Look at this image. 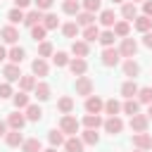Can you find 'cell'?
<instances>
[{"label":"cell","mask_w":152,"mask_h":152,"mask_svg":"<svg viewBox=\"0 0 152 152\" xmlns=\"http://www.w3.org/2000/svg\"><path fill=\"white\" fill-rule=\"evenodd\" d=\"M107 116H119L121 114V102L119 100H114V97H109V100H104V109H102Z\"/></svg>","instance_id":"obj_25"},{"label":"cell","mask_w":152,"mask_h":152,"mask_svg":"<svg viewBox=\"0 0 152 152\" xmlns=\"http://www.w3.org/2000/svg\"><path fill=\"white\" fill-rule=\"evenodd\" d=\"M128 2H133V5H138V2H140V5H142L145 0H128Z\"/></svg>","instance_id":"obj_58"},{"label":"cell","mask_w":152,"mask_h":152,"mask_svg":"<svg viewBox=\"0 0 152 152\" xmlns=\"http://www.w3.org/2000/svg\"><path fill=\"white\" fill-rule=\"evenodd\" d=\"M45 33H48V31L43 28V24H38V26L31 28V38H33L36 43H43V40H45Z\"/></svg>","instance_id":"obj_47"},{"label":"cell","mask_w":152,"mask_h":152,"mask_svg":"<svg viewBox=\"0 0 152 152\" xmlns=\"http://www.w3.org/2000/svg\"><path fill=\"white\" fill-rule=\"evenodd\" d=\"M128 126H131V131H133V133H147L150 119H147V114H133V116H131V121H128Z\"/></svg>","instance_id":"obj_4"},{"label":"cell","mask_w":152,"mask_h":152,"mask_svg":"<svg viewBox=\"0 0 152 152\" xmlns=\"http://www.w3.org/2000/svg\"><path fill=\"white\" fill-rule=\"evenodd\" d=\"M104 109V100L97 97V95H90L86 97V114H100Z\"/></svg>","instance_id":"obj_11"},{"label":"cell","mask_w":152,"mask_h":152,"mask_svg":"<svg viewBox=\"0 0 152 152\" xmlns=\"http://www.w3.org/2000/svg\"><path fill=\"white\" fill-rule=\"evenodd\" d=\"M124 76H128V78H133L135 81V76H140V64L131 57V59H124Z\"/></svg>","instance_id":"obj_15"},{"label":"cell","mask_w":152,"mask_h":152,"mask_svg":"<svg viewBox=\"0 0 152 152\" xmlns=\"http://www.w3.org/2000/svg\"><path fill=\"white\" fill-rule=\"evenodd\" d=\"M114 38H116L114 31L112 28H104V31H100V38L97 40L102 43V48H114Z\"/></svg>","instance_id":"obj_40"},{"label":"cell","mask_w":152,"mask_h":152,"mask_svg":"<svg viewBox=\"0 0 152 152\" xmlns=\"http://www.w3.org/2000/svg\"><path fill=\"white\" fill-rule=\"evenodd\" d=\"M62 33H64L66 38H76V36L81 33V26H78L76 21H66V24H62Z\"/></svg>","instance_id":"obj_39"},{"label":"cell","mask_w":152,"mask_h":152,"mask_svg":"<svg viewBox=\"0 0 152 152\" xmlns=\"http://www.w3.org/2000/svg\"><path fill=\"white\" fill-rule=\"evenodd\" d=\"M62 12L76 17V14L81 12V2H78V0H64V2H62Z\"/></svg>","instance_id":"obj_37"},{"label":"cell","mask_w":152,"mask_h":152,"mask_svg":"<svg viewBox=\"0 0 152 152\" xmlns=\"http://www.w3.org/2000/svg\"><path fill=\"white\" fill-rule=\"evenodd\" d=\"M102 121H104V119H102V116H100V114H86V116H83V121H81V124H83V126H86V128H93V131H97V128H100V126H102Z\"/></svg>","instance_id":"obj_30"},{"label":"cell","mask_w":152,"mask_h":152,"mask_svg":"<svg viewBox=\"0 0 152 152\" xmlns=\"http://www.w3.org/2000/svg\"><path fill=\"white\" fill-rule=\"evenodd\" d=\"M69 59H71V57H69L66 52H62V50L52 52V64H55V66H59V69H62V66H66V64H69Z\"/></svg>","instance_id":"obj_44"},{"label":"cell","mask_w":152,"mask_h":152,"mask_svg":"<svg viewBox=\"0 0 152 152\" xmlns=\"http://www.w3.org/2000/svg\"><path fill=\"white\" fill-rule=\"evenodd\" d=\"M135 152H142V150H135Z\"/></svg>","instance_id":"obj_59"},{"label":"cell","mask_w":152,"mask_h":152,"mask_svg":"<svg viewBox=\"0 0 152 152\" xmlns=\"http://www.w3.org/2000/svg\"><path fill=\"white\" fill-rule=\"evenodd\" d=\"M5 57H7V50H5V45H2V43H0V62H2V59H5Z\"/></svg>","instance_id":"obj_54"},{"label":"cell","mask_w":152,"mask_h":152,"mask_svg":"<svg viewBox=\"0 0 152 152\" xmlns=\"http://www.w3.org/2000/svg\"><path fill=\"white\" fill-rule=\"evenodd\" d=\"M33 95H36L40 102H45V100L50 97V86H48L45 81H38V83H36V88H33Z\"/></svg>","instance_id":"obj_32"},{"label":"cell","mask_w":152,"mask_h":152,"mask_svg":"<svg viewBox=\"0 0 152 152\" xmlns=\"http://www.w3.org/2000/svg\"><path fill=\"white\" fill-rule=\"evenodd\" d=\"M52 52H55V48H52V43L50 40H43V43H38V57H52Z\"/></svg>","instance_id":"obj_45"},{"label":"cell","mask_w":152,"mask_h":152,"mask_svg":"<svg viewBox=\"0 0 152 152\" xmlns=\"http://www.w3.org/2000/svg\"><path fill=\"white\" fill-rule=\"evenodd\" d=\"M97 38H100V28H97L95 24H93V26H86V28H83V40H86V43H95Z\"/></svg>","instance_id":"obj_43"},{"label":"cell","mask_w":152,"mask_h":152,"mask_svg":"<svg viewBox=\"0 0 152 152\" xmlns=\"http://www.w3.org/2000/svg\"><path fill=\"white\" fill-rule=\"evenodd\" d=\"M7 131H10V128H7V121H2V119H0V138H5V135H7Z\"/></svg>","instance_id":"obj_53"},{"label":"cell","mask_w":152,"mask_h":152,"mask_svg":"<svg viewBox=\"0 0 152 152\" xmlns=\"http://www.w3.org/2000/svg\"><path fill=\"white\" fill-rule=\"evenodd\" d=\"M116 50H119V55H121L124 59H131V57L138 55V40L131 38V36H128V38H121V43H119Z\"/></svg>","instance_id":"obj_2"},{"label":"cell","mask_w":152,"mask_h":152,"mask_svg":"<svg viewBox=\"0 0 152 152\" xmlns=\"http://www.w3.org/2000/svg\"><path fill=\"white\" fill-rule=\"evenodd\" d=\"M57 109H59L62 114H71V112H74V97H71V95H62V97L57 100Z\"/></svg>","instance_id":"obj_29"},{"label":"cell","mask_w":152,"mask_h":152,"mask_svg":"<svg viewBox=\"0 0 152 152\" xmlns=\"http://www.w3.org/2000/svg\"><path fill=\"white\" fill-rule=\"evenodd\" d=\"M52 2H55V0H33L36 10H40V12H48V10L52 7Z\"/></svg>","instance_id":"obj_49"},{"label":"cell","mask_w":152,"mask_h":152,"mask_svg":"<svg viewBox=\"0 0 152 152\" xmlns=\"http://www.w3.org/2000/svg\"><path fill=\"white\" fill-rule=\"evenodd\" d=\"M0 38H2L7 45H17V40H19V28L12 26V24H7V26L0 28Z\"/></svg>","instance_id":"obj_7"},{"label":"cell","mask_w":152,"mask_h":152,"mask_svg":"<svg viewBox=\"0 0 152 152\" xmlns=\"http://www.w3.org/2000/svg\"><path fill=\"white\" fill-rule=\"evenodd\" d=\"M102 128H104L109 135H119V133L124 131V119H121V116H107V119L102 121Z\"/></svg>","instance_id":"obj_5"},{"label":"cell","mask_w":152,"mask_h":152,"mask_svg":"<svg viewBox=\"0 0 152 152\" xmlns=\"http://www.w3.org/2000/svg\"><path fill=\"white\" fill-rule=\"evenodd\" d=\"M31 2L33 0H14V7L17 10H26V7H31Z\"/></svg>","instance_id":"obj_51"},{"label":"cell","mask_w":152,"mask_h":152,"mask_svg":"<svg viewBox=\"0 0 152 152\" xmlns=\"http://www.w3.org/2000/svg\"><path fill=\"white\" fill-rule=\"evenodd\" d=\"M133 28L140 31V33H147V31H152V19L145 17V14H138V17L133 19Z\"/></svg>","instance_id":"obj_17"},{"label":"cell","mask_w":152,"mask_h":152,"mask_svg":"<svg viewBox=\"0 0 152 152\" xmlns=\"http://www.w3.org/2000/svg\"><path fill=\"white\" fill-rule=\"evenodd\" d=\"M76 24H78V26H83V28H86V26H93V24H95V14H90V12H86V10H83V12H78V14H76Z\"/></svg>","instance_id":"obj_38"},{"label":"cell","mask_w":152,"mask_h":152,"mask_svg":"<svg viewBox=\"0 0 152 152\" xmlns=\"http://www.w3.org/2000/svg\"><path fill=\"white\" fill-rule=\"evenodd\" d=\"M24 17H26V12H24V10H17V7H12V10L7 12V19H10V24H12V26L21 24V21H24Z\"/></svg>","instance_id":"obj_42"},{"label":"cell","mask_w":152,"mask_h":152,"mask_svg":"<svg viewBox=\"0 0 152 152\" xmlns=\"http://www.w3.org/2000/svg\"><path fill=\"white\" fill-rule=\"evenodd\" d=\"M150 150H152V147H150Z\"/></svg>","instance_id":"obj_60"},{"label":"cell","mask_w":152,"mask_h":152,"mask_svg":"<svg viewBox=\"0 0 152 152\" xmlns=\"http://www.w3.org/2000/svg\"><path fill=\"white\" fill-rule=\"evenodd\" d=\"M112 2H114V5H124L126 0H112Z\"/></svg>","instance_id":"obj_56"},{"label":"cell","mask_w":152,"mask_h":152,"mask_svg":"<svg viewBox=\"0 0 152 152\" xmlns=\"http://www.w3.org/2000/svg\"><path fill=\"white\" fill-rule=\"evenodd\" d=\"M12 95H14V90H12V83L2 81V83H0V100H7V97H12Z\"/></svg>","instance_id":"obj_48"},{"label":"cell","mask_w":152,"mask_h":152,"mask_svg":"<svg viewBox=\"0 0 152 152\" xmlns=\"http://www.w3.org/2000/svg\"><path fill=\"white\" fill-rule=\"evenodd\" d=\"M21 150H24V152H43V142H40L38 138H26V140L21 142Z\"/></svg>","instance_id":"obj_34"},{"label":"cell","mask_w":152,"mask_h":152,"mask_svg":"<svg viewBox=\"0 0 152 152\" xmlns=\"http://www.w3.org/2000/svg\"><path fill=\"white\" fill-rule=\"evenodd\" d=\"M78 138L83 140V145H97V142H100V135H97V131H93V128H86Z\"/></svg>","instance_id":"obj_36"},{"label":"cell","mask_w":152,"mask_h":152,"mask_svg":"<svg viewBox=\"0 0 152 152\" xmlns=\"http://www.w3.org/2000/svg\"><path fill=\"white\" fill-rule=\"evenodd\" d=\"M142 45L152 50V31H147V33H142Z\"/></svg>","instance_id":"obj_52"},{"label":"cell","mask_w":152,"mask_h":152,"mask_svg":"<svg viewBox=\"0 0 152 152\" xmlns=\"http://www.w3.org/2000/svg\"><path fill=\"white\" fill-rule=\"evenodd\" d=\"M112 31H114V36H116V38H128V36H131V21L119 19V21L112 26Z\"/></svg>","instance_id":"obj_18"},{"label":"cell","mask_w":152,"mask_h":152,"mask_svg":"<svg viewBox=\"0 0 152 152\" xmlns=\"http://www.w3.org/2000/svg\"><path fill=\"white\" fill-rule=\"evenodd\" d=\"M140 104H150L152 102V86H142L138 88V97H135Z\"/></svg>","instance_id":"obj_41"},{"label":"cell","mask_w":152,"mask_h":152,"mask_svg":"<svg viewBox=\"0 0 152 152\" xmlns=\"http://www.w3.org/2000/svg\"><path fill=\"white\" fill-rule=\"evenodd\" d=\"M133 145H135V150L147 152L152 147V135L150 133H133Z\"/></svg>","instance_id":"obj_12"},{"label":"cell","mask_w":152,"mask_h":152,"mask_svg":"<svg viewBox=\"0 0 152 152\" xmlns=\"http://www.w3.org/2000/svg\"><path fill=\"white\" fill-rule=\"evenodd\" d=\"M12 102H14V107H17L19 112H24V109L31 104V97H28V93L19 90V93H14V95H12Z\"/></svg>","instance_id":"obj_22"},{"label":"cell","mask_w":152,"mask_h":152,"mask_svg":"<svg viewBox=\"0 0 152 152\" xmlns=\"http://www.w3.org/2000/svg\"><path fill=\"white\" fill-rule=\"evenodd\" d=\"M5 142H7V147H21V142H24V135H21V131H7V135H5Z\"/></svg>","instance_id":"obj_31"},{"label":"cell","mask_w":152,"mask_h":152,"mask_svg":"<svg viewBox=\"0 0 152 152\" xmlns=\"http://www.w3.org/2000/svg\"><path fill=\"white\" fill-rule=\"evenodd\" d=\"M43 152H57V147H48V150H43Z\"/></svg>","instance_id":"obj_57"},{"label":"cell","mask_w":152,"mask_h":152,"mask_svg":"<svg viewBox=\"0 0 152 152\" xmlns=\"http://www.w3.org/2000/svg\"><path fill=\"white\" fill-rule=\"evenodd\" d=\"M78 128H81V121H78L74 114H62V119H59V131H62L64 135H76Z\"/></svg>","instance_id":"obj_1"},{"label":"cell","mask_w":152,"mask_h":152,"mask_svg":"<svg viewBox=\"0 0 152 152\" xmlns=\"http://www.w3.org/2000/svg\"><path fill=\"white\" fill-rule=\"evenodd\" d=\"M119 62H121V55H119L116 48H104L102 50V64L104 66H116Z\"/></svg>","instance_id":"obj_10"},{"label":"cell","mask_w":152,"mask_h":152,"mask_svg":"<svg viewBox=\"0 0 152 152\" xmlns=\"http://www.w3.org/2000/svg\"><path fill=\"white\" fill-rule=\"evenodd\" d=\"M147 119H152V102L147 104Z\"/></svg>","instance_id":"obj_55"},{"label":"cell","mask_w":152,"mask_h":152,"mask_svg":"<svg viewBox=\"0 0 152 152\" xmlns=\"http://www.w3.org/2000/svg\"><path fill=\"white\" fill-rule=\"evenodd\" d=\"M121 17H124L126 21H133V19L138 17V5H133V2L126 0V2L121 5Z\"/></svg>","instance_id":"obj_28"},{"label":"cell","mask_w":152,"mask_h":152,"mask_svg":"<svg viewBox=\"0 0 152 152\" xmlns=\"http://www.w3.org/2000/svg\"><path fill=\"white\" fill-rule=\"evenodd\" d=\"M48 71H50V64H48V59H43V57H36V59L31 62V74H33L36 78H43V76H48Z\"/></svg>","instance_id":"obj_9"},{"label":"cell","mask_w":152,"mask_h":152,"mask_svg":"<svg viewBox=\"0 0 152 152\" xmlns=\"http://www.w3.org/2000/svg\"><path fill=\"white\" fill-rule=\"evenodd\" d=\"M36 83H38V78L33 76V74H21V78H19V90H24V93H33V88H36Z\"/></svg>","instance_id":"obj_21"},{"label":"cell","mask_w":152,"mask_h":152,"mask_svg":"<svg viewBox=\"0 0 152 152\" xmlns=\"http://www.w3.org/2000/svg\"><path fill=\"white\" fill-rule=\"evenodd\" d=\"M100 24L104 26V28H112L114 24H116V12L112 10V7H107V10H100Z\"/></svg>","instance_id":"obj_14"},{"label":"cell","mask_w":152,"mask_h":152,"mask_svg":"<svg viewBox=\"0 0 152 152\" xmlns=\"http://www.w3.org/2000/svg\"><path fill=\"white\" fill-rule=\"evenodd\" d=\"M40 24H43V28H45V31H52V28H57V26H59V19H57V14H52V12H45Z\"/></svg>","instance_id":"obj_35"},{"label":"cell","mask_w":152,"mask_h":152,"mask_svg":"<svg viewBox=\"0 0 152 152\" xmlns=\"http://www.w3.org/2000/svg\"><path fill=\"white\" fill-rule=\"evenodd\" d=\"M43 14H45V12H40V10H36V7H33V10H28V12H26V17H24V24H26L28 28L38 26V24L43 21Z\"/></svg>","instance_id":"obj_16"},{"label":"cell","mask_w":152,"mask_h":152,"mask_svg":"<svg viewBox=\"0 0 152 152\" xmlns=\"http://www.w3.org/2000/svg\"><path fill=\"white\" fill-rule=\"evenodd\" d=\"M74 88H76V95L90 97V95H93V90H95V83H93V78H90V76H76Z\"/></svg>","instance_id":"obj_3"},{"label":"cell","mask_w":152,"mask_h":152,"mask_svg":"<svg viewBox=\"0 0 152 152\" xmlns=\"http://www.w3.org/2000/svg\"><path fill=\"white\" fill-rule=\"evenodd\" d=\"M24 116H26V121H40L43 119V109H40V104H28L26 109H24Z\"/></svg>","instance_id":"obj_27"},{"label":"cell","mask_w":152,"mask_h":152,"mask_svg":"<svg viewBox=\"0 0 152 152\" xmlns=\"http://www.w3.org/2000/svg\"><path fill=\"white\" fill-rule=\"evenodd\" d=\"M24 57H26V50L19 48V45H12V48L7 50V59H10V64H21Z\"/></svg>","instance_id":"obj_19"},{"label":"cell","mask_w":152,"mask_h":152,"mask_svg":"<svg viewBox=\"0 0 152 152\" xmlns=\"http://www.w3.org/2000/svg\"><path fill=\"white\" fill-rule=\"evenodd\" d=\"M142 14L152 19V0H145V2H142Z\"/></svg>","instance_id":"obj_50"},{"label":"cell","mask_w":152,"mask_h":152,"mask_svg":"<svg viewBox=\"0 0 152 152\" xmlns=\"http://www.w3.org/2000/svg\"><path fill=\"white\" fill-rule=\"evenodd\" d=\"M2 76H5L7 83L19 81V78H21V69H19V64H5V66H2Z\"/></svg>","instance_id":"obj_13"},{"label":"cell","mask_w":152,"mask_h":152,"mask_svg":"<svg viewBox=\"0 0 152 152\" xmlns=\"http://www.w3.org/2000/svg\"><path fill=\"white\" fill-rule=\"evenodd\" d=\"M64 133L59 131V128H52L50 133H48V142H50V147H59V145H64Z\"/></svg>","instance_id":"obj_33"},{"label":"cell","mask_w":152,"mask_h":152,"mask_svg":"<svg viewBox=\"0 0 152 152\" xmlns=\"http://www.w3.org/2000/svg\"><path fill=\"white\" fill-rule=\"evenodd\" d=\"M138 88H140V86H138L133 78H126V81L121 83V95H124L126 100H131V97H135V95H138Z\"/></svg>","instance_id":"obj_20"},{"label":"cell","mask_w":152,"mask_h":152,"mask_svg":"<svg viewBox=\"0 0 152 152\" xmlns=\"http://www.w3.org/2000/svg\"><path fill=\"white\" fill-rule=\"evenodd\" d=\"M88 50H90V45H88L86 40H74V43H71V55H74V57H83V59H86V57H88Z\"/></svg>","instance_id":"obj_24"},{"label":"cell","mask_w":152,"mask_h":152,"mask_svg":"<svg viewBox=\"0 0 152 152\" xmlns=\"http://www.w3.org/2000/svg\"><path fill=\"white\" fill-rule=\"evenodd\" d=\"M121 112H124V114H128V116H133V114H140V102H138L135 97H131V100H124V102H121Z\"/></svg>","instance_id":"obj_26"},{"label":"cell","mask_w":152,"mask_h":152,"mask_svg":"<svg viewBox=\"0 0 152 152\" xmlns=\"http://www.w3.org/2000/svg\"><path fill=\"white\" fill-rule=\"evenodd\" d=\"M83 147H86V145H83V140H81L78 135H69V138L64 140V150H66V152H83Z\"/></svg>","instance_id":"obj_23"},{"label":"cell","mask_w":152,"mask_h":152,"mask_svg":"<svg viewBox=\"0 0 152 152\" xmlns=\"http://www.w3.org/2000/svg\"><path fill=\"white\" fill-rule=\"evenodd\" d=\"M5 121H7V128H10V131H21V128L26 126V116H24L19 109H14Z\"/></svg>","instance_id":"obj_6"},{"label":"cell","mask_w":152,"mask_h":152,"mask_svg":"<svg viewBox=\"0 0 152 152\" xmlns=\"http://www.w3.org/2000/svg\"><path fill=\"white\" fill-rule=\"evenodd\" d=\"M81 7H83L86 12H90V14H95V12H100V10H102V2H100V0H83V2H81Z\"/></svg>","instance_id":"obj_46"},{"label":"cell","mask_w":152,"mask_h":152,"mask_svg":"<svg viewBox=\"0 0 152 152\" xmlns=\"http://www.w3.org/2000/svg\"><path fill=\"white\" fill-rule=\"evenodd\" d=\"M66 66H69V71H71L74 76H86V71H88V62H86L83 57H71Z\"/></svg>","instance_id":"obj_8"}]
</instances>
